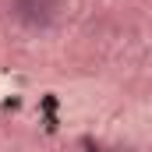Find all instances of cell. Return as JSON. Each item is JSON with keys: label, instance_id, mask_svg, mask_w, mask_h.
<instances>
[{"label": "cell", "instance_id": "cell-1", "mask_svg": "<svg viewBox=\"0 0 152 152\" xmlns=\"http://www.w3.org/2000/svg\"><path fill=\"white\" fill-rule=\"evenodd\" d=\"M60 0H14V14L25 25H50Z\"/></svg>", "mask_w": 152, "mask_h": 152}]
</instances>
